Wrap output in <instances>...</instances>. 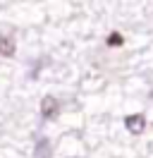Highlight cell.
<instances>
[{
  "label": "cell",
  "instance_id": "1",
  "mask_svg": "<svg viewBox=\"0 0 153 158\" xmlns=\"http://www.w3.org/2000/svg\"><path fill=\"white\" fill-rule=\"evenodd\" d=\"M57 113H60V103H57L55 96H46L41 101V115H43V120H55Z\"/></svg>",
  "mask_w": 153,
  "mask_h": 158
},
{
  "label": "cell",
  "instance_id": "2",
  "mask_svg": "<svg viewBox=\"0 0 153 158\" xmlns=\"http://www.w3.org/2000/svg\"><path fill=\"white\" fill-rule=\"evenodd\" d=\"M124 127L129 129L132 134H141L143 129H146V118H143L141 113H136V115H127V118H124Z\"/></svg>",
  "mask_w": 153,
  "mask_h": 158
},
{
  "label": "cell",
  "instance_id": "3",
  "mask_svg": "<svg viewBox=\"0 0 153 158\" xmlns=\"http://www.w3.org/2000/svg\"><path fill=\"white\" fill-rule=\"evenodd\" d=\"M14 50H17L14 39H12V36H7V34H0V55L12 58V55H14Z\"/></svg>",
  "mask_w": 153,
  "mask_h": 158
},
{
  "label": "cell",
  "instance_id": "4",
  "mask_svg": "<svg viewBox=\"0 0 153 158\" xmlns=\"http://www.w3.org/2000/svg\"><path fill=\"white\" fill-rule=\"evenodd\" d=\"M122 43H124L122 34H117V31H113V34H108V46H110V48H120Z\"/></svg>",
  "mask_w": 153,
  "mask_h": 158
}]
</instances>
